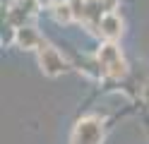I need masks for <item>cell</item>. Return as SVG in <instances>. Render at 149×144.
Segmentation results:
<instances>
[{"instance_id": "cell-1", "label": "cell", "mask_w": 149, "mask_h": 144, "mask_svg": "<svg viewBox=\"0 0 149 144\" xmlns=\"http://www.w3.org/2000/svg\"><path fill=\"white\" fill-rule=\"evenodd\" d=\"M104 120L96 115H84L74 122L72 134H70V144H101L104 142Z\"/></svg>"}, {"instance_id": "cell-2", "label": "cell", "mask_w": 149, "mask_h": 144, "mask_svg": "<svg viewBox=\"0 0 149 144\" xmlns=\"http://www.w3.org/2000/svg\"><path fill=\"white\" fill-rule=\"evenodd\" d=\"M36 55H39V67H41V72L46 77H60V74H65L70 70V63L65 60V55L55 46L46 43V41L39 46Z\"/></svg>"}, {"instance_id": "cell-3", "label": "cell", "mask_w": 149, "mask_h": 144, "mask_svg": "<svg viewBox=\"0 0 149 144\" xmlns=\"http://www.w3.org/2000/svg\"><path fill=\"white\" fill-rule=\"evenodd\" d=\"M123 31H125V24H123V17H120L118 12H106L104 17H101V22H99V36H101V41L118 43V38L123 36Z\"/></svg>"}, {"instance_id": "cell-4", "label": "cell", "mask_w": 149, "mask_h": 144, "mask_svg": "<svg viewBox=\"0 0 149 144\" xmlns=\"http://www.w3.org/2000/svg\"><path fill=\"white\" fill-rule=\"evenodd\" d=\"M43 43V38L39 34V29L34 24H24L17 29V36H15V46L19 51H39V46Z\"/></svg>"}, {"instance_id": "cell-5", "label": "cell", "mask_w": 149, "mask_h": 144, "mask_svg": "<svg viewBox=\"0 0 149 144\" xmlns=\"http://www.w3.org/2000/svg\"><path fill=\"white\" fill-rule=\"evenodd\" d=\"M120 58H123V51H120V46L113 43V41H101V46L96 48V63L104 67V70L108 65L118 63Z\"/></svg>"}, {"instance_id": "cell-6", "label": "cell", "mask_w": 149, "mask_h": 144, "mask_svg": "<svg viewBox=\"0 0 149 144\" xmlns=\"http://www.w3.org/2000/svg\"><path fill=\"white\" fill-rule=\"evenodd\" d=\"M51 15L58 24H72L74 22V15H72V7L68 0H58L53 7H51Z\"/></svg>"}, {"instance_id": "cell-7", "label": "cell", "mask_w": 149, "mask_h": 144, "mask_svg": "<svg viewBox=\"0 0 149 144\" xmlns=\"http://www.w3.org/2000/svg\"><path fill=\"white\" fill-rule=\"evenodd\" d=\"M104 74H106V77H111V79H123V77L127 74V63H125V58H120L118 63L108 65L106 70H104Z\"/></svg>"}, {"instance_id": "cell-8", "label": "cell", "mask_w": 149, "mask_h": 144, "mask_svg": "<svg viewBox=\"0 0 149 144\" xmlns=\"http://www.w3.org/2000/svg\"><path fill=\"white\" fill-rule=\"evenodd\" d=\"M70 7H72V15H74V22H84V15H87V0H68Z\"/></svg>"}, {"instance_id": "cell-9", "label": "cell", "mask_w": 149, "mask_h": 144, "mask_svg": "<svg viewBox=\"0 0 149 144\" xmlns=\"http://www.w3.org/2000/svg\"><path fill=\"white\" fill-rule=\"evenodd\" d=\"M101 5H104V12H116L120 0H101Z\"/></svg>"}, {"instance_id": "cell-10", "label": "cell", "mask_w": 149, "mask_h": 144, "mask_svg": "<svg viewBox=\"0 0 149 144\" xmlns=\"http://www.w3.org/2000/svg\"><path fill=\"white\" fill-rule=\"evenodd\" d=\"M34 3H36V5H39L41 10H51V7L55 5V3H58V0H34Z\"/></svg>"}]
</instances>
